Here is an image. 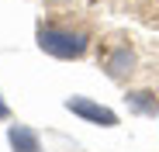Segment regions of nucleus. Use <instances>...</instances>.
Segmentation results:
<instances>
[{
	"label": "nucleus",
	"mask_w": 159,
	"mask_h": 152,
	"mask_svg": "<svg viewBox=\"0 0 159 152\" xmlns=\"http://www.w3.org/2000/svg\"><path fill=\"white\" fill-rule=\"evenodd\" d=\"M38 48L56 59H83L90 48V35L66 21H42L38 24Z\"/></svg>",
	"instance_id": "f257e3e1"
},
{
	"label": "nucleus",
	"mask_w": 159,
	"mask_h": 152,
	"mask_svg": "<svg viewBox=\"0 0 159 152\" xmlns=\"http://www.w3.org/2000/svg\"><path fill=\"white\" fill-rule=\"evenodd\" d=\"M66 111H73L76 118H83L90 124H100V128H114V124H118V114L111 107L97 104V100H90V97H69L66 100Z\"/></svg>",
	"instance_id": "f03ea898"
},
{
	"label": "nucleus",
	"mask_w": 159,
	"mask_h": 152,
	"mask_svg": "<svg viewBox=\"0 0 159 152\" xmlns=\"http://www.w3.org/2000/svg\"><path fill=\"white\" fill-rule=\"evenodd\" d=\"M131 66H135V56H131V45H128V42H121L114 52L104 56V69H107L114 80H121L125 73H131Z\"/></svg>",
	"instance_id": "7ed1b4c3"
},
{
	"label": "nucleus",
	"mask_w": 159,
	"mask_h": 152,
	"mask_svg": "<svg viewBox=\"0 0 159 152\" xmlns=\"http://www.w3.org/2000/svg\"><path fill=\"white\" fill-rule=\"evenodd\" d=\"M7 142H11L14 152H42V138H38L35 128H28V124H11Z\"/></svg>",
	"instance_id": "20e7f679"
},
{
	"label": "nucleus",
	"mask_w": 159,
	"mask_h": 152,
	"mask_svg": "<svg viewBox=\"0 0 159 152\" xmlns=\"http://www.w3.org/2000/svg\"><path fill=\"white\" fill-rule=\"evenodd\" d=\"M149 93H131V104L135 111H145V114H156V100H145Z\"/></svg>",
	"instance_id": "39448f33"
},
{
	"label": "nucleus",
	"mask_w": 159,
	"mask_h": 152,
	"mask_svg": "<svg viewBox=\"0 0 159 152\" xmlns=\"http://www.w3.org/2000/svg\"><path fill=\"white\" fill-rule=\"evenodd\" d=\"M4 118H11V107H7V100L0 97V121H4Z\"/></svg>",
	"instance_id": "423d86ee"
}]
</instances>
